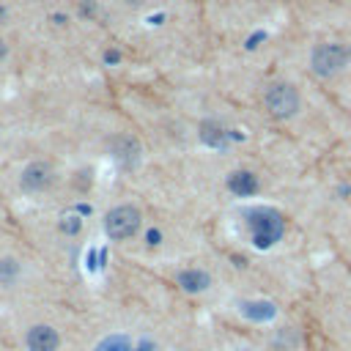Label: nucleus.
<instances>
[{
  "mask_svg": "<svg viewBox=\"0 0 351 351\" xmlns=\"http://www.w3.org/2000/svg\"><path fill=\"white\" fill-rule=\"evenodd\" d=\"M348 63H351V49H348V44H340V41H324L310 55L313 74L315 77H324V80L340 74Z\"/></svg>",
  "mask_w": 351,
  "mask_h": 351,
  "instance_id": "1",
  "label": "nucleus"
},
{
  "mask_svg": "<svg viewBox=\"0 0 351 351\" xmlns=\"http://www.w3.org/2000/svg\"><path fill=\"white\" fill-rule=\"evenodd\" d=\"M247 222H250V233H252V241L255 247L261 250H269L274 241L282 239L285 233V222L282 217L274 211V208H252L247 214Z\"/></svg>",
  "mask_w": 351,
  "mask_h": 351,
  "instance_id": "2",
  "label": "nucleus"
},
{
  "mask_svg": "<svg viewBox=\"0 0 351 351\" xmlns=\"http://www.w3.org/2000/svg\"><path fill=\"white\" fill-rule=\"evenodd\" d=\"M263 101H266V110L274 118H280V121L293 118L299 112V107H302L299 90L291 82H274V85H269L266 93H263Z\"/></svg>",
  "mask_w": 351,
  "mask_h": 351,
  "instance_id": "3",
  "label": "nucleus"
},
{
  "mask_svg": "<svg viewBox=\"0 0 351 351\" xmlns=\"http://www.w3.org/2000/svg\"><path fill=\"white\" fill-rule=\"evenodd\" d=\"M140 219H143V217H140V211H137L134 206H118V208H112V211L104 217V230H107L110 239L121 241V239H129V236L137 233Z\"/></svg>",
  "mask_w": 351,
  "mask_h": 351,
  "instance_id": "4",
  "label": "nucleus"
},
{
  "mask_svg": "<svg viewBox=\"0 0 351 351\" xmlns=\"http://www.w3.org/2000/svg\"><path fill=\"white\" fill-rule=\"evenodd\" d=\"M22 189L25 192H41V189H47L49 184H52V170H49V165H44V162H33V165H27L25 170H22Z\"/></svg>",
  "mask_w": 351,
  "mask_h": 351,
  "instance_id": "5",
  "label": "nucleus"
},
{
  "mask_svg": "<svg viewBox=\"0 0 351 351\" xmlns=\"http://www.w3.org/2000/svg\"><path fill=\"white\" fill-rule=\"evenodd\" d=\"M58 346H60V337L52 326L36 324L27 329V348L30 351H58Z\"/></svg>",
  "mask_w": 351,
  "mask_h": 351,
  "instance_id": "6",
  "label": "nucleus"
},
{
  "mask_svg": "<svg viewBox=\"0 0 351 351\" xmlns=\"http://www.w3.org/2000/svg\"><path fill=\"white\" fill-rule=\"evenodd\" d=\"M228 189L239 197H250V195L258 192V178L250 170H236V173L228 176Z\"/></svg>",
  "mask_w": 351,
  "mask_h": 351,
  "instance_id": "7",
  "label": "nucleus"
},
{
  "mask_svg": "<svg viewBox=\"0 0 351 351\" xmlns=\"http://www.w3.org/2000/svg\"><path fill=\"white\" fill-rule=\"evenodd\" d=\"M112 154H115V159H118L123 167H132V165H137L140 145H137V140H132V137L121 134V137H115V140H112Z\"/></svg>",
  "mask_w": 351,
  "mask_h": 351,
  "instance_id": "8",
  "label": "nucleus"
},
{
  "mask_svg": "<svg viewBox=\"0 0 351 351\" xmlns=\"http://www.w3.org/2000/svg\"><path fill=\"white\" fill-rule=\"evenodd\" d=\"M178 285H181L184 291H189V293H200V291H206V288L211 285V277H208V271H203V269H184V271L178 274Z\"/></svg>",
  "mask_w": 351,
  "mask_h": 351,
  "instance_id": "9",
  "label": "nucleus"
},
{
  "mask_svg": "<svg viewBox=\"0 0 351 351\" xmlns=\"http://www.w3.org/2000/svg\"><path fill=\"white\" fill-rule=\"evenodd\" d=\"M200 140H203L206 145H211V148H225L228 140H230V132L222 129V126L214 123V121H206V123L200 126Z\"/></svg>",
  "mask_w": 351,
  "mask_h": 351,
  "instance_id": "10",
  "label": "nucleus"
},
{
  "mask_svg": "<svg viewBox=\"0 0 351 351\" xmlns=\"http://www.w3.org/2000/svg\"><path fill=\"white\" fill-rule=\"evenodd\" d=\"M241 313H244L250 321H269V318H274L277 307H274L271 302H244V304H241Z\"/></svg>",
  "mask_w": 351,
  "mask_h": 351,
  "instance_id": "11",
  "label": "nucleus"
},
{
  "mask_svg": "<svg viewBox=\"0 0 351 351\" xmlns=\"http://www.w3.org/2000/svg\"><path fill=\"white\" fill-rule=\"evenodd\" d=\"M99 351H132V346H129V340L123 335H112V337L101 340Z\"/></svg>",
  "mask_w": 351,
  "mask_h": 351,
  "instance_id": "12",
  "label": "nucleus"
},
{
  "mask_svg": "<svg viewBox=\"0 0 351 351\" xmlns=\"http://www.w3.org/2000/svg\"><path fill=\"white\" fill-rule=\"evenodd\" d=\"M16 271H19L16 261H11V258L0 261V282H11V280L16 277Z\"/></svg>",
  "mask_w": 351,
  "mask_h": 351,
  "instance_id": "13",
  "label": "nucleus"
},
{
  "mask_svg": "<svg viewBox=\"0 0 351 351\" xmlns=\"http://www.w3.org/2000/svg\"><path fill=\"white\" fill-rule=\"evenodd\" d=\"M60 230H63V233H77V230H80V219H77V217H66V219L60 222Z\"/></svg>",
  "mask_w": 351,
  "mask_h": 351,
  "instance_id": "14",
  "label": "nucleus"
},
{
  "mask_svg": "<svg viewBox=\"0 0 351 351\" xmlns=\"http://www.w3.org/2000/svg\"><path fill=\"white\" fill-rule=\"evenodd\" d=\"M104 60H107V63H118V60H121V52H118V49H107V52H104Z\"/></svg>",
  "mask_w": 351,
  "mask_h": 351,
  "instance_id": "15",
  "label": "nucleus"
},
{
  "mask_svg": "<svg viewBox=\"0 0 351 351\" xmlns=\"http://www.w3.org/2000/svg\"><path fill=\"white\" fill-rule=\"evenodd\" d=\"M93 11H96V5H93V0H88V3H82V14H85V16H90Z\"/></svg>",
  "mask_w": 351,
  "mask_h": 351,
  "instance_id": "16",
  "label": "nucleus"
},
{
  "mask_svg": "<svg viewBox=\"0 0 351 351\" xmlns=\"http://www.w3.org/2000/svg\"><path fill=\"white\" fill-rule=\"evenodd\" d=\"M148 241H151V244H159V230H151V233H148Z\"/></svg>",
  "mask_w": 351,
  "mask_h": 351,
  "instance_id": "17",
  "label": "nucleus"
},
{
  "mask_svg": "<svg viewBox=\"0 0 351 351\" xmlns=\"http://www.w3.org/2000/svg\"><path fill=\"white\" fill-rule=\"evenodd\" d=\"M137 351H151V343H143V346H140Z\"/></svg>",
  "mask_w": 351,
  "mask_h": 351,
  "instance_id": "18",
  "label": "nucleus"
},
{
  "mask_svg": "<svg viewBox=\"0 0 351 351\" xmlns=\"http://www.w3.org/2000/svg\"><path fill=\"white\" fill-rule=\"evenodd\" d=\"M3 58H5V44L0 41V60H3Z\"/></svg>",
  "mask_w": 351,
  "mask_h": 351,
  "instance_id": "19",
  "label": "nucleus"
},
{
  "mask_svg": "<svg viewBox=\"0 0 351 351\" xmlns=\"http://www.w3.org/2000/svg\"><path fill=\"white\" fill-rule=\"evenodd\" d=\"M126 3H143V0H126Z\"/></svg>",
  "mask_w": 351,
  "mask_h": 351,
  "instance_id": "20",
  "label": "nucleus"
}]
</instances>
